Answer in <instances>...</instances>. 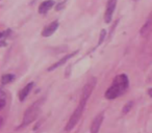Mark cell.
Here are the masks:
<instances>
[{
	"label": "cell",
	"instance_id": "cell-3",
	"mask_svg": "<svg viewBox=\"0 0 152 133\" xmlns=\"http://www.w3.org/2000/svg\"><path fill=\"white\" fill-rule=\"evenodd\" d=\"M83 108H85V105L81 103H79V105L77 106V108L75 109V111L72 113L71 118H70L69 122L67 123V126H66L65 130L66 131H70L76 126V124L78 123L79 118H81V114H83Z\"/></svg>",
	"mask_w": 152,
	"mask_h": 133
},
{
	"label": "cell",
	"instance_id": "cell-6",
	"mask_svg": "<svg viewBox=\"0 0 152 133\" xmlns=\"http://www.w3.org/2000/svg\"><path fill=\"white\" fill-rule=\"evenodd\" d=\"M58 27V21H53L52 23H50L48 26L44 28V30L42 31V36L47 38V36H50L54 33V31L57 29Z\"/></svg>",
	"mask_w": 152,
	"mask_h": 133
},
{
	"label": "cell",
	"instance_id": "cell-13",
	"mask_svg": "<svg viewBox=\"0 0 152 133\" xmlns=\"http://www.w3.org/2000/svg\"><path fill=\"white\" fill-rule=\"evenodd\" d=\"M14 79H15V76L13 74H5L1 77V82H2V84H7V83L12 82Z\"/></svg>",
	"mask_w": 152,
	"mask_h": 133
},
{
	"label": "cell",
	"instance_id": "cell-16",
	"mask_svg": "<svg viewBox=\"0 0 152 133\" xmlns=\"http://www.w3.org/2000/svg\"><path fill=\"white\" fill-rule=\"evenodd\" d=\"M66 2H67V0H59L58 3H57L56 7H55V9L56 11H61V9H64V7H65Z\"/></svg>",
	"mask_w": 152,
	"mask_h": 133
},
{
	"label": "cell",
	"instance_id": "cell-14",
	"mask_svg": "<svg viewBox=\"0 0 152 133\" xmlns=\"http://www.w3.org/2000/svg\"><path fill=\"white\" fill-rule=\"evenodd\" d=\"M132 106H133V102L132 101H129L128 103H126L124 105V107H123V109H122V113L123 114L128 113V112L130 111L131 108H132Z\"/></svg>",
	"mask_w": 152,
	"mask_h": 133
},
{
	"label": "cell",
	"instance_id": "cell-1",
	"mask_svg": "<svg viewBox=\"0 0 152 133\" xmlns=\"http://www.w3.org/2000/svg\"><path fill=\"white\" fill-rule=\"evenodd\" d=\"M43 104V100H39V101L34 102L25 112L23 116V121H22L21 127L27 126L28 124H30L31 122H34L39 116V112L41 110V106Z\"/></svg>",
	"mask_w": 152,
	"mask_h": 133
},
{
	"label": "cell",
	"instance_id": "cell-15",
	"mask_svg": "<svg viewBox=\"0 0 152 133\" xmlns=\"http://www.w3.org/2000/svg\"><path fill=\"white\" fill-rule=\"evenodd\" d=\"M5 106V93L3 89L0 91V109H2Z\"/></svg>",
	"mask_w": 152,
	"mask_h": 133
},
{
	"label": "cell",
	"instance_id": "cell-11",
	"mask_svg": "<svg viewBox=\"0 0 152 133\" xmlns=\"http://www.w3.org/2000/svg\"><path fill=\"white\" fill-rule=\"evenodd\" d=\"M53 5H54V1H53V0H46V1H43V2L40 4V7H39V13L46 14Z\"/></svg>",
	"mask_w": 152,
	"mask_h": 133
},
{
	"label": "cell",
	"instance_id": "cell-4",
	"mask_svg": "<svg viewBox=\"0 0 152 133\" xmlns=\"http://www.w3.org/2000/svg\"><path fill=\"white\" fill-rule=\"evenodd\" d=\"M117 1H118V0H108L107 1L106 11H105V14H104V21H105L106 23H110V22L112 21L113 14H114L115 9H116V5H117Z\"/></svg>",
	"mask_w": 152,
	"mask_h": 133
},
{
	"label": "cell",
	"instance_id": "cell-2",
	"mask_svg": "<svg viewBox=\"0 0 152 133\" xmlns=\"http://www.w3.org/2000/svg\"><path fill=\"white\" fill-rule=\"evenodd\" d=\"M96 83H97V79H96L95 77H93V78L90 79V80L87 82V84L83 86V92H81V96H80V103L81 104L86 105L88 99H89L90 96H91L92 92H93L94 89H95Z\"/></svg>",
	"mask_w": 152,
	"mask_h": 133
},
{
	"label": "cell",
	"instance_id": "cell-17",
	"mask_svg": "<svg viewBox=\"0 0 152 133\" xmlns=\"http://www.w3.org/2000/svg\"><path fill=\"white\" fill-rule=\"evenodd\" d=\"M105 34H106V30H104V29L101 30V33H100V36H99V44H101V43L103 42Z\"/></svg>",
	"mask_w": 152,
	"mask_h": 133
},
{
	"label": "cell",
	"instance_id": "cell-19",
	"mask_svg": "<svg viewBox=\"0 0 152 133\" xmlns=\"http://www.w3.org/2000/svg\"><path fill=\"white\" fill-rule=\"evenodd\" d=\"M150 80H152V76H151V77H150Z\"/></svg>",
	"mask_w": 152,
	"mask_h": 133
},
{
	"label": "cell",
	"instance_id": "cell-10",
	"mask_svg": "<svg viewBox=\"0 0 152 133\" xmlns=\"http://www.w3.org/2000/svg\"><path fill=\"white\" fill-rule=\"evenodd\" d=\"M77 53V51H75V52H72L71 54H68L67 56H65V57H63L61 59H59L58 61H56V63H54V65H52L50 67V68H48V71H53L54 69H56V68H58V67H61V65H63L64 63H66L68 60H69L70 58H72V57L74 56V55Z\"/></svg>",
	"mask_w": 152,
	"mask_h": 133
},
{
	"label": "cell",
	"instance_id": "cell-8",
	"mask_svg": "<svg viewBox=\"0 0 152 133\" xmlns=\"http://www.w3.org/2000/svg\"><path fill=\"white\" fill-rule=\"evenodd\" d=\"M114 83L118 84L119 86L121 87V89L124 92L125 89L128 87V78H127V76L125 74L119 75L118 77H116V78H115Z\"/></svg>",
	"mask_w": 152,
	"mask_h": 133
},
{
	"label": "cell",
	"instance_id": "cell-12",
	"mask_svg": "<svg viewBox=\"0 0 152 133\" xmlns=\"http://www.w3.org/2000/svg\"><path fill=\"white\" fill-rule=\"evenodd\" d=\"M34 85V82H30V83H28L27 85H25V86H24L23 89H22L21 91H20V93H19V99H20V101H24V100H25V98L27 97L28 94L30 93V91L32 89Z\"/></svg>",
	"mask_w": 152,
	"mask_h": 133
},
{
	"label": "cell",
	"instance_id": "cell-18",
	"mask_svg": "<svg viewBox=\"0 0 152 133\" xmlns=\"http://www.w3.org/2000/svg\"><path fill=\"white\" fill-rule=\"evenodd\" d=\"M149 95H150V97H152V89H149Z\"/></svg>",
	"mask_w": 152,
	"mask_h": 133
},
{
	"label": "cell",
	"instance_id": "cell-9",
	"mask_svg": "<svg viewBox=\"0 0 152 133\" xmlns=\"http://www.w3.org/2000/svg\"><path fill=\"white\" fill-rule=\"evenodd\" d=\"M151 32H152V17L150 18L149 20L146 21V23L144 24L143 27L140 30V33H141V36H143V38L148 36Z\"/></svg>",
	"mask_w": 152,
	"mask_h": 133
},
{
	"label": "cell",
	"instance_id": "cell-7",
	"mask_svg": "<svg viewBox=\"0 0 152 133\" xmlns=\"http://www.w3.org/2000/svg\"><path fill=\"white\" fill-rule=\"evenodd\" d=\"M103 122V114H98L95 118H94L93 123L91 125V133H98L99 129L101 127V124Z\"/></svg>",
	"mask_w": 152,
	"mask_h": 133
},
{
	"label": "cell",
	"instance_id": "cell-20",
	"mask_svg": "<svg viewBox=\"0 0 152 133\" xmlns=\"http://www.w3.org/2000/svg\"><path fill=\"white\" fill-rule=\"evenodd\" d=\"M135 1H137V0H135Z\"/></svg>",
	"mask_w": 152,
	"mask_h": 133
},
{
	"label": "cell",
	"instance_id": "cell-5",
	"mask_svg": "<svg viewBox=\"0 0 152 133\" xmlns=\"http://www.w3.org/2000/svg\"><path fill=\"white\" fill-rule=\"evenodd\" d=\"M122 93H123V91L121 89V87L119 86L118 84L114 83V84H113L112 86H110V89L106 91L105 98H106V99H110V100L115 99V98H117L118 96H120Z\"/></svg>",
	"mask_w": 152,
	"mask_h": 133
}]
</instances>
